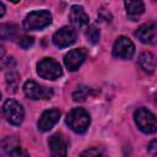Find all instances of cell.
Returning <instances> with one entry per match:
<instances>
[{
    "instance_id": "ac0fdd59",
    "label": "cell",
    "mask_w": 157,
    "mask_h": 157,
    "mask_svg": "<svg viewBox=\"0 0 157 157\" xmlns=\"http://www.w3.org/2000/svg\"><path fill=\"white\" fill-rule=\"evenodd\" d=\"M18 146H20V144H18V141L15 137H6V139H4L0 142V150H1V152L7 153V155H10Z\"/></svg>"
},
{
    "instance_id": "6da1fadb",
    "label": "cell",
    "mask_w": 157,
    "mask_h": 157,
    "mask_svg": "<svg viewBox=\"0 0 157 157\" xmlns=\"http://www.w3.org/2000/svg\"><path fill=\"white\" fill-rule=\"evenodd\" d=\"M90 123H91L90 114L83 108H74L66 115V124L72 131L77 134L86 132V130L90 126Z\"/></svg>"
},
{
    "instance_id": "44dd1931",
    "label": "cell",
    "mask_w": 157,
    "mask_h": 157,
    "mask_svg": "<svg viewBox=\"0 0 157 157\" xmlns=\"http://www.w3.org/2000/svg\"><path fill=\"white\" fill-rule=\"evenodd\" d=\"M33 43H34V39L33 37H29V36H23L18 42L20 47L23 49H28L31 45H33Z\"/></svg>"
},
{
    "instance_id": "603a6c76",
    "label": "cell",
    "mask_w": 157,
    "mask_h": 157,
    "mask_svg": "<svg viewBox=\"0 0 157 157\" xmlns=\"http://www.w3.org/2000/svg\"><path fill=\"white\" fill-rule=\"evenodd\" d=\"M102 155H104V152L102 150H99L98 147L88 148V150H86L81 153V156H102Z\"/></svg>"
},
{
    "instance_id": "8fae6325",
    "label": "cell",
    "mask_w": 157,
    "mask_h": 157,
    "mask_svg": "<svg viewBox=\"0 0 157 157\" xmlns=\"http://www.w3.org/2000/svg\"><path fill=\"white\" fill-rule=\"evenodd\" d=\"M48 145L50 148V153L53 156H66L67 153V142L61 132L53 134L49 140Z\"/></svg>"
},
{
    "instance_id": "7c38bea8",
    "label": "cell",
    "mask_w": 157,
    "mask_h": 157,
    "mask_svg": "<svg viewBox=\"0 0 157 157\" xmlns=\"http://www.w3.org/2000/svg\"><path fill=\"white\" fill-rule=\"evenodd\" d=\"M135 36L140 39V42L145 44H151V45L156 44V23L148 22L141 25L136 29Z\"/></svg>"
},
{
    "instance_id": "484cf974",
    "label": "cell",
    "mask_w": 157,
    "mask_h": 157,
    "mask_svg": "<svg viewBox=\"0 0 157 157\" xmlns=\"http://www.w3.org/2000/svg\"><path fill=\"white\" fill-rule=\"evenodd\" d=\"M4 54H5V49L2 47H0V59L4 56Z\"/></svg>"
},
{
    "instance_id": "52a82bcc",
    "label": "cell",
    "mask_w": 157,
    "mask_h": 157,
    "mask_svg": "<svg viewBox=\"0 0 157 157\" xmlns=\"http://www.w3.org/2000/svg\"><path fill=\"white\" fill-rule=\"evenodd\" d=\"M135 53V45L128 37H119L117 38L113 45V55L119 59H130Z\"/></svg>"
},
{
    "instance_id": "ba28073f",
    "label": "cell",
    "mask_w": 157,
    "mask_h": 157,
    "mask_svg": "<svg viewBox=\"0 0 157 157\" xmlns=\"http://www.w3.org/2000/svg\"><path fill=\"white\" fill-rule=\"evenodd\" d=\"M76 42V31L72 27H63L53 36V43L58 48H66Z\"/></svg>"
},
{
    "instance_id": "277c9868",
    "label": "cell",
    "mask_w": 157,
    "mask_h": 157,
    "mask_svg": "<svg viewBox=\"0 0 157 157\" xmlns=\"http://www.w3.org/2000/svg\"><path fill=\"white\" fill-rule=\"evenodd\" d=\"M37 74L45 80H56L63 75V69L56 60L44 58L37 64Z\"/></svg>"
},
{
    "instance_id": "e0dca14e",
    "label": "cell",
    "mask_w": 157,
    "mask_h": 157,
    "mask_svg": "<svg viewBox=\"0 0 157 157\" xmlns=\"http://www.w3.org/2000/svg\"><path fill=\"white\" fill-rule=\"evenodd\" d=\"M92 94V88L87 86H78L76 91L72 93V98L75 102H85Z\"/></svg>"
},
{
    "instance_id": "8992f818",
    "label": "cell",
    "mask_w": 157,
    "mask_h": 157,
    "mask_svg": "<svg viewBox=\"0 0 157 157\" xmlns=\"http://www.w3.org/2000/svg\"><path fill=\"white\" fill-rule=\"evenodd\" d=\"M23 92L26 97L31 99H50L54 94V91L52 88L42 86L33 80H28L25 82Z\"/></svg>"
},
{
    "instance_id": "4316f807",
    "label": "cell",
    "mask_w": 157,
    "mask_h": 157,
    "mask_svg": "<svg viewBox=\"0 0 157 157\" xmlns=\"http://www.w3.org/2000/svg\"><path fill=\"white\" fill-rule=\"evenodd\" d=\"M9 1H11V2H18L20 0H9Z\"/></svg>"
},
{
    "instance_id": "7402d4cb",
    "label": "cell",
    "mask_w": 157,
    "mask_h": 157,
    "mask_svg": "<svg viewBox=\"0 0 157 157\" xmlns=\"http://www.w3.org/2000/svg\"><path fill=\"white\" fill-rule=\"evenodd\" d=\"M98 17H99L102 21H104V22H110V20H112V13H110L107 9L102 7V9L99 10V12H98Z\"/></svg>"
},
{
    "instance_id": "7a4b0ae2",
    "label": "cell",
    "mask_w": 157,
    "mask_h": 157,
    "mask_svg": "<svg viewBox=\"0 0 157 157\" xmlns=\"http://www.w3.org/2000/svg\"><path fill=\"white\" fill-rule=\"evenodd\" d=\"M52 23V13L48 10H38L29 12L23 20V28L26 31L43 29Z\"/></svg>"
},
{
    "instance_id": "d6986e66",
    "label": "cell",
    "mask_w": 157,
    "mask_h": 157,
    "mask_svg": "<svg viewBox=\"0 0 157 157\" xmlns=\"http://www.w3.org/2000/svg\"><path fill=\"white\" fill-rule=\"evenodd\" d=\"M18 85V75L15 71H10L6 74V86L10 92H15Z\"/></svg>"
},
{
    "instance_id": "3957f363",
    "label": "cell",
    "mask_w": 157,
    "mask_h": 157,
    "mask_svg": "<svg viewBox=\"0 0 157 157\" xmlns=\"http://www.w3.org/2000/svg\"><path fill=\"white\" fill-rule=\"evenodd\" d=\"M134 120L137 128L145 134H153L157 130L156 117L146 108H139L134 113Z\"/></svg>"
},
{
    "instance_id": "5b68a950",
    "label": "cell",
    "mask_w": 157,
    "mask_h": 157,
    "mask_svg": "<svg viewBox=\"0 0 157 157\" xmlns=\"http://www.w3.org/2000/svg\"><path fill=\"white\" fill-rule=\"evenodd\" d=\"M6 120L12 125H21L25 118V110L22 105L15 99H7L2 107Z\"/></svg>"
},
{
    "instance_id": "ffe728a7",
    "label": "cell",
    "mask_w": 157,
    "mask_h": 157,
    "mask_svg": "<svg viewBox=\"0 0 157 157\" xmlns=\"http://www.w3.org/2000/svg\"><path fill=\"white\" fill-rule=\"evenodd\" d=\"M86 37H87V40L91 43V44H97L98 40H99V37H101V32L99 29L96 27V26H90L86 31Z\"/></svg>"
},
{
    "instance_id": "9c48e42d",
    "label": "cell",
    "mask_w": 157,
    "mask_h": 157,
    "mask_svg": "<svg viewBox=\"0 0 157 157\" xmlns=\"http://www.w3.org/2000/svg\"><path fill=\"white\" fill-rule=\"evenodd\" d=\"M69 20L71 22V25L77 28V29H82L85 27L88 26V21L90 17L86 13L85 9L80 5H72L69 12Z\"/></svg>"
},
{
    "instance_id": "2e32d148",
    "label": "cell",
    "mask_w": 157,
    "mask_h": 157,
    "mask_svg": "<svg viewBox=\"0 0 157 157\" xmlns=\"http://www.w3.org/2000/svg\"><path fill=\"white\" fill-rule=\"evenodd\" d=\"M18 36V26L15 23H2L0 25V39L13 40Z\"/></svg>"
},
{
    "instance_id": "cb8c5ba5",
    "label": "cell",
    "mask_w": 157,
    "mask_h": 157,
    "mask_svg": "<svg viewBox=\"0 0 157 157\" xmlns=\"http://www.w3.org/2000/svg\"><path fill=\"white\" fill-rule=\"evenodd\" d=\"M156 145H157V142H156V140H153L151 144H150V146H148V150L155 155L156 153Z\"/></svg>"
},
{
    "instance_id": "4fadbf2b",
    "label": "cell",
    "mask_w": 157,
    "mask_h": 157,
    "mask_svg": "<svg viewBox=\"0 0 157 157\" xmlns=\"http://www.w3.org/2000/svg\"><path fill=\"white\" fill-rule=\"evenodd\" d=\"M60 119V110L59 109H49L43 112L38 120V129L40 131H49Z\"/></svg>"
},
{
    "instance_id": "83f0119b",
    "label": "cell",
    "mask_w": 157,
    "mask_h": 157,
    "mask_svg": "<svg viewBox=\"0 0 157 157\" xmlns=\"http://www.w3.org/2000/svg\"><path fill=\"white\" fill-rule=\"evenodd\" d=\"M0 98H1V93H0Z\"/></svg>"
},
{
    "instance_id": "d4e9b609",
    "label": "cell",
    "mask_w": 157,
    "mask_h": 157,
    "mask_svg": "<svg viewBox=\"0 0 157 157\" xmlns=\"http://www.w3.org/2000/svg\"><path fill=\"white\" fill-rule=\"evenodd\" d=\"M5 15V6H4V4L0 1V17H2Z\"/></svg>"
},
{
    "instance_id": "30bf717a",
    "label": "cell",
    "mask_w": 157,
    "mask_h": 157,
    "mask_svg": "<svg viewBox=\"0 0 157 157\" xmlns=\"http://www.w3.org/2000/svg\"><path fill=\"white\" fill-rule=\"evenodd\" d=\"M87 56V53L85 49L82 48H77V49H72L70 50L65 58H64V64L65 66L70 70V71H76L81 65L82 63L85 61Z\"/></svg>"
},
{
    "instance_id": "9a60e30c",
    "label": "cell",
    "mask_w": 157,
    "mask_h": 157,
    "mask_svg": "<svg viewBox=\"0 0 157 157\" xmlns=\"http://www.w3.org/2000/svg\"><path fill=\"white\" fill-rule=\"evenodd\" d=\"M139 65L147 74H153L156 69V59L151 52H144L139 56Z\"/></svg>"
},
{
    "instance_id": "5bb4252c",
    "label": "cell",
    "mask_w": 157,
    "mask_h": 157,
    "mask_svg": "<svg viewBox=\"0 0 157 157\" xmlns=\"http://www.w3.org/2000/svg\"><path fill=\"white\" fill-rule=\"evenodd\" d=\"M125 9L126 13L132 21H135L136 17H139L145 11V4L142 0H125Z\"/></svg>"
}]
</instances>
